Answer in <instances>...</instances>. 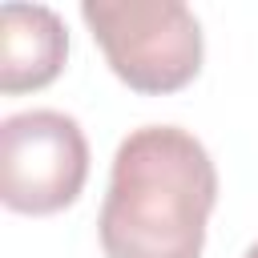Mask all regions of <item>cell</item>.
Instances as JSON below:
<instances>
[{"label":"cell","mask_w":258,"mask_h":258,"mask_svg":"<svg viewBox=\"0 0 258 258\" xmlns=\"http://www.w3.org/2000/svg\"><path fill=\"white\" fill-rule=\"evenodd\" d=\"M218 169L181 125H141L117 153L97 218L105 258H202Z\"/></svg>","instance_id":"obj_1"},{"label":"cell","mask_w":258,"mask_h":258,"mask_svg":"<svg viewBox=\"0 0 258 258\" xmlns=\"http://www.w3.org/2000/svg\"><path fill=\"white\" fill-rule=\"evenodd\" d=\"M81 20L133 93H177L202 73V24L181 0H85Z\"/></svg>","instance_id":"obj_2"},{"label":"cell","mask_w":258,"mask_h":258,"mask_svg":"<svg viewBox=\"0 0 258 258\" xmlns=\"http://www.w3.org/2000/svg\"><path fill=\"white\" fill-rule=\"evenodd\" d=\"M89 177V141L60 109H24L0 121V198L16 214H56L73 206Z\"/></svg>","instance_id":"obj_3"},{"label":"cell","mask_w":258,"mask_h":258,"mask_svg":"<svg viewBox=\"0 0 258 258\" xmlns=\"http://www.w3.org/2000/svg\"><path fill=\"white\" fill-rule=\"evenodd\" d=\"M64 56H69V32L48 4L0 8V93L16 97L52 85L64 69Z\"/></svg>","instance_id":"obj_4"},{"label":"cell","mask_w":258,"mask_h":258,"mask_svg":"<svg viewBox=\"0 0 258 258\" xmlns=\"http://www.w3.org/2000/svg\"><path fill=\"white\" fill-rule=\"evenodd\" d=\"M242 258H258V242H250V246H246V254H242Z\"/></svg>","instance_id":"obj_5"}]
</instances>
